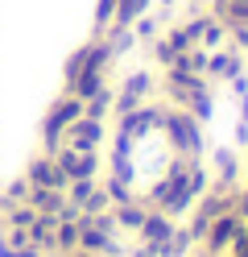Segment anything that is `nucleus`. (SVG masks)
I'll return each mask as SVG.
<instances>
[{
    "label": "nucleus",
    "instance_id": "nucleus-15",
    "mask_svg": "<svg viewBox=\"0 0 248 257\" xmlns=\"http://www.w3.org/2000/svg\"><path fill=\"white\" fill-rule=\"evenodd\" d=\"M145 5H149V0H116V25H128Z\"/></svg>",
    "mask_w": 248,
    "mask_h": 257
},
{
    "label": "nucleus",
    "instance_id": "nucleus-5",
    "mask_svg": "<svg viewBox=\"0 0 248 257\" xmlns=\"http://www.w3.org/2000/svg\"><path fill=\"white\" fill-rule=\"evenodd\" d=\"M62 146H71V150H99L104 146V128H99V120H91V116H79L62 133Z\"/></svg>",
    "mask_w": 248,
    "mask_h": 257
},
{
    "label": "nucleus",
    "instance_id": "nucleus-6",
    "mask_svg": "<svg viewBox=\"0 0 248 257\" xmlns=\"http://www.w3.org/2000/svg\"><path fill=\"white\" fill-rule=\"evenodd\" d=\"M25 179H29V187H54V191H66V174L58 170V162H54V154H46V158H33L29 162V170H25Z\"/></svg>",
    "mask_w": 248,
    "mask_h": 257
},
{
    "label": "nucleus",
    "instance_id": "nucleus-2",
    "mask_svg": "<svg viewBox=\"0 0 248 257\" xmlns=\"http://www.w3.org/2000/svg\"><path fill=\"white\" fill-rule=\"evenodd\" d=\"M79 116H83V100H79V95H75V100L66 95V100H58L54 108H50V116H46V124H42V141H46V154L62 146V133H66V128H71Z\"/></svg>",
    "mask_w": 248,
    "mask_h": 257
},
{
    "label": "nucleus",
    "instance_id": "nucleus-17",
    "mask_svg": "<svg viewBox=\"0 0 248 257\" xmlns=\"http://www.w3.org/2000/svg\"><path fill=\"white\" fill-rule=\"evenodd\" d=\"M83 62H87V50H79L71 62H66V79H71V83H75V79H79V71H83Z\"/></svg>",
    "mask_w": 248,
    "mask_h": 257
},
{
    "label": "nucleus",
    "instance_id": "nucleus-10",
    "mask_svg": "<svg viewBox=\"0 0 248 257\" xmlns=\"http://www.w3.org/2000/svg\"><path fill=\"white\" fill-rule=\"evenodd\" d=\"M112 212H116V224H120V232H137V228H141V220L149 216V203L132 199V203H120V207H112Z\"/></svg>",
    "mask_w": 248,
    "mask_h": 257
},
{
    "label": "nucleus",
    "instance_id": "nucleus-1",
    "mask_svg": "<svg viewBox=\"0 0 248 257\" xmlns=\"http://www.w3.org/2000/svg\"><path fill=\"white\" fill-rule=\"evenodd\" d=\"M161 128L170 137V146L182 154V158H198L203 154V133H198V120L194 116H182V112H161Z\"/></svg>",
    "mask_w": 248,
    "mask_h": 257
},
{
    "label": "nucleus",
    "instance_id": "nucleus-8",
    "mask_svg": "<svg viewBox=\"0 0 248 257\" xmlns=\"http://www.w3.org/2000/svg\"><path fill=\"white\" fill-rule=\"evenodd\" d=\"M215 166H219V174L211 179V191H223V195H231V191H236V179H240L236 154H227V150H215Z\"/></svg>",
    "mask_w": 248,
    "mask_h": 257
},
{
    "label": "nucleus",
    "instance_id": "nucleus-20",
    "mask_svg": "<svg viewBox=\"0 0 248 257\" xmlns=\"http://www.w3.org/2000/svg\"><path fill=\"white\" fill-rule=\"evenodd\" d=\"M66 257H95V253H87V249H75V253H66Z\"/></svg>",
    "mask_w": 248,
    "mask_h": 257
},
{
    "label": "nucleus",
    "instance_id": "nucleus-22",
    "mask_svg": "<svg viewBox=\"0 0 248 257\" xmlns=\"http://www.w3.org/2000/svg\"><path fill=\"white\" fill-rule=\"evenodd\" d=\"M116 257H124V253H116Z\"/></svg>",
    "mask_w": 248,
    "mask_h": 257
},
{
    "label": "nucleus",
    "instance_id": "nucleus-11",
    "mask_svg": "<svg viewBox=\"0 0 248 257\" xmlns=\"http://www.w3.org/2000/svg\"><path fill=\"white\" fill-rule=\"evenodd\" d=\"M54 240H58V253H75L79 249V216H58Z\"/></svg>",
    "mask_w": 248,
    "mask_h": 257
},
{
    "label": "nucleus",
    "instance_id": "nucleus-4",
    "mask_svg": "<svg viewBox=\"0 0 248 257\" xmlns=\"http://www.w3.org/2000/svg\"><path fill=\"white\" fill-rule=\"evenodd\" d=\"M240 216L231 212H219L211 224H207V236H203V257H227V245H231V232H236Z\"/></svg>",
    "mask_w": 248,
    "mask_h": 257
},
{
    "label": "nucleus",
    "instance_id": "nucleus-3",
    "mask_svg": "<svg viewBox=\"0 0 248 257\" xmlns=\"http://www.w3.org/2000/svg\"><path fill=\"white\" fill-rule=\"evenodd\" d=\"M50 154H54V162H58V170L66 174V179H95V174H99V154L95 150L58 146V150H50Z\"/></svg>",
    "mask_w": 248,
    "mask_h": 257
},
{
    "label": "nucleus",
    "instance_id": "nucleus-14",
    "mask_svg": "<svg viewBox=\"0 0 248 257\" xmlns=\"http://www.w3.org/2000/svg\"><path fill=\"white\" fill-rule=\"evenodd\" d=\"M108 207H112V199H108V191H104V187H95L91 195L83 199V207H79V212H83V216H99V212H108Z\"/></svg>",
    "mask_w": 248,
    "mask_h": 257
},
{
    "label": "nucleus",
    "instance_id": "nucleus-16",
    "mask_svg": "<svg viewBox=\"0 0 248 257\" xmlns=\"http://www.w3.org/2000/svg\"><path fill=\"white\" fill-rule=\"evenodd\" d=\"M227 257H248V224L240 220L236 232H231V245H227Z\"/></svg>",
    "mask_w": 248,
    "mask_h": 257
},
{
    "label": "nucleus",
    "instance_id": "nucleus-18",
    "mask_svg": "<svg viewBox=\"0 0 248 257\" xmlns=\"http://www.w3.org/2000/svg\"><path fill=\"white\" fill-rule=\"evenodd\" d=\"M108 17H116V0H99V9H95V21L104 25Z\"/></svg>",
    "mask_w": 248,
    "mask_h": 257
},
{
    "label": "nucleus",
    "instance_id": "nucleus-12",
    "mask_svg": "<svg viewBox=\"0 0 248 257\" xmlns=\"http://www.w3.org/2000/svg\"><path fill=\"white\" fill-rule=\"evenodd\" d=\"M108 191V199H112V207H120V203H132L137 199V191H132V183H124V179H116V174H108L104 183H99Z\"/></svg>",
    "mask_w": 248,
    "mask_h": 257
},
{
    "label": "nucleus",
    "instance_id": "nucleus-19",
    "mask_svg": "<svg viewBox=\"0 0 248 257\" xmlns=\"http://www.w3.org/2000/svg\"><path fill=\"white\" fill-rule=\"evenodd\" d=\"M132 257H153V245H145V240H141V249H132Z\"/></svg>",
    "mask_w": 248,
    "mask_h": 257
},
{
    "label": "nucleus",
    "instance_id": "nucleus-7",
    "mask_svg": "<svg viewBox=\"0 0 248 257\" xmlns=\"http://www.w3.org/2000/svg\"><path fill=\"white\" fill-rule=\"evenodd\" d=\"M174 228H178V220H170V216L161 212V207H149V216L141 220V228H137V236L145 240V245H157V240H165V236H170Z\"/></svg>",
    "mask_w": 248,
    "mask_h": 257
},
{
    "label": "nucleus",
    "instance_id": "nucleus-9",
    "mask_svg": "<svg viewBox=\"0 0 248 257\" xmlns=\"http://www.w3.org/2000/svg\"><path fill=\"white\" fill-rule=\"evenodd\" d=\"M29 203H33V212H42V216H58L62 207H66V191H54V187H33V191H29Z\"/></svg>",
    "mask_w": 248,
    "mask_h": 257
},
{
    "label": "nucleus",
    "instance_id": "nucleus-21",
    "mask_svg": "<svg viewBox=\"0 0 248 257\" xmlns=\"http://www.w3.org/2000/svg\"><path fill=\"white\" fill-rule=\"evenodd\" d=\"M244 124H248V100H244Z\"/></svg>",
    "mask_w": 248,
    "mask_h": 257
},
{
    "label": "nucleus",
    "instance_id": "nucleus-13",
    "mask_svg": "<svg viewBox=\"0 0 248 257\" xmlns=\"http://www.w3.org/2000/svg\"><path fill=\"white\" fill-rule=\"evenodd\" d=\"M38 220V212H33V203H17L5 212V224H13V228H29V224Z\"/></svg>",
    "mask_w": 248,
    "mask_h": 257
}]
</instances>
